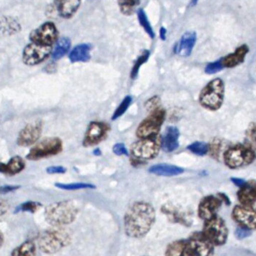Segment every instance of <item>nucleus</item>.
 <instances>
[{"label":"nucleus","instance_id":"f257e3e1","mask_svg":"<svg viewBox=\"0 0 256 256\" xmlns=\"http://www.w3.org/2000/svg\"><path fill=\"white\" fill-rule=\"evenodd\" d=\"M155 209L147 202L133 203L125 213L124 229L127 236L141 238L145 236L155 222Z\"/></svg>","mask_w":256,"mask_h":256},{"label":"nucleus","instance_id":"f03ea898","mask_svg":"<svg viewBox=\"0 0 256 256\" xmlns=\"http://www.w3.org/2000/svg\"><path fill=\"white\" fill-rule=\"evenodd\" d=\"M78 207L73 201L65 200L52 203L45 208V219L53 226H63L75 220L78 214Z\"/></svg>","mask_w":256,"mask_h":256},{"label":"nucleus","instance_id":"7ed1b4c3","mask_svg":"<svg viewBox=\"0 0 256 256\" xmlns=\"http://www.w3.org/2000/svg\"><path fill=\"white\" fill-rule=\"evenodd\" d=\"M71 242L70 234L61 226L45 230L39 234L38 246L44 253H55Z\"/></svg>","mask_w":256,"mask_h":256},{"label":"nucleus","instance_id":"20e7f679","mask_svg":"<svg viewBox=\"0 0 256 256\" xmlns=\"http://www.w3.org/2000/svg\"><path fill=\"white\" fill-rule=\"evenodd\" d=\"M256 160V152L247 144L230 145L224 155V164L230 169H239L251 165Z\"/></svg>","mask_w":256,"mask_h":256},{"label":"nucleus","instance_id":"39448f33","mask_svg":"<svg viewBox=\"0 0 256 256\" xmlns=\"http://www.w3.org/2000/svg\"><path fill=\"white\" fill-rule=\"evenodd\" d=\"M225 85L221 78L209 81L199 94V103L205 109L216 111L221 108L224 101Z\"/></svg>","mask_w":256,"mask_h":256},{"label":"nucleus","instance_id":"423d86ee","mask_svg":"<svg viewBox=\"0 0 256 256\" xmlns=\"http://www.w3.org/2000/svg\"><path fill=\"white\" fill-rule=\"evenodd\" d=\"M161 146V138L158 135L141 138L140 140L133 143L131 146V154L133 159L142 162L144 160H149L154 158Z\"/></svg>","mask_w":256,"mask_h":256},{"label":"nucleus","instance_id":"0eeeda50","mask_svg":"<svg viewBox=\"0 0 256 256\" xmlns=\"http://www.w3.org/2000/svg\"><path fill=\"white\" fill-rule=\"evenodd\" d=\"M202 232L215 246L224 245L228 238V228L226 223L218 215L205 220Z\"/></svg>","mask_w":256,"mask_h":256},{"label":"nucleus","instance_id":"6e6552de","mask_svg":"<svg viewBox=\"0 0 256 256\" xmlns=\"http://www.w3.org/2000/svg\"><path fill=\"white\" fill-rule=\"evenodd\" d=\"M164 119H165L164 109L158 107L152 110L149 116H147L139 124L136 130V135L139 138H147V137L158 135L161 125L164 122Z\"/></svg>","mask_w":256,"mask_h":256},{"label":"nucleus","instance_id":"1a4fd4ad","mask_svg":"<svg viewBox=\"0 0 256 256\" xmlns=\"http://www.w3.org/2000/svg\"><path fill=\"white\" fill-rule=\"evenodd\" d=\"M62 150V141L57 137L45 138L34 147H32L27 154V159L38 160L58 154Z\"/></svg>","mask_w":256,"mask_h":256},{"label":"nucleus","instance_id":"9d476101","mask_svg":"<svg viewBox=\"0 0 256 256\" xmlns=\"http://www.w3.org/2000/svg\"><path fill=\"white\" fill-rule=\"evenodd\" d=\"M190 256H213L214 244L204 235L203 232L193 233L186 241Z\"/></svg>","mask_w":256,"mask_h":256},{"label":"nucleus","instance_id":"9b49d317","mask_svg":"<svg viewBox=\"0 0 256 256\" xmlns=\"http://www.w3.org/2000/svg\"><path fill=\"white\" fill-rule=\"evenodd\" d=\"M52 46L30 42L23 49L22 60L28 66L37 65L45 61L52 54Z\"/></svg>","mask_w":256,"mask_h":256},{"label":"nucleus","instance_id":"f8f14e48","mask_svg":"<svg viewBox=\"0 0 256 256\" xmlns=\"http://www.w3.org/2000/svg\"><path fill=\"white\" fill-rule=\"evenodd\" d=\"M58 38V30L53 22H44L39 27L32 30L29 34L31 42L38 43L41 45L52 46Z\"/></svg>","mask_w":256,"mask_h":256},{"label":"nucleus","instance_id":"ddd939ff","mask_svg":"<svg viewBox=\"0 0 256 256\" xmlns=\"http://www.w3.org/2000/svg\"><path fill=\"white\" fill-rule=\"evenodd\" d=\"M232 219L239 225L256 230V207L253 205H235L231 213Z\"/></svg>","mask_w":256,"mask_h":256},{"label":"nucleus","instance_id":"4468645a","mask_svg":"<svg viewBox=\"0 0 256 256\" xmlns=\"http://www.w3.org/2000/svg\"><path fill=\"white\" fill-rule=\"evenodd\" d=\"M222 200L219 196L208 195L201 199L198 206V215L201 219L208 220L217 215V211L221 207Z\"/></svg>","mask_w":256,"mask_h":256},{"label":"nucleus","instance_id":"2eb2a0df","mask_svg":"<svg viewBox=\"0 0 256 256\" xmlns=\"http://www.w3.org/2000/svg\"><path fill=\"white\" fill-rule=\"evenodd\" d=\"M108 125L102 122H91L84 136V146H92L103 140L108 132Z\"/></svg>","mask_w":256,"mask_h":256},{"label":"nucleus","instance_id":"dca6fc26","mask_svg":"<svg viewBox=\"0 0 256 256\" xmlns=\"http://www.w3.org/2000/svg\"><path fill=\"white\" fill-rule=\"evenodd\" d=\"M42 125L40 122L29 123L21 129L17 138V144L20 146H30L37 142L40 137Z\"/></svg>","mask_w":256,"mask_h":256},{"label":"nucleus","instance_id":"f3484780","mask_svg":"<svg viewBox=\"0 0 256 256\" xmlns=\"http://www.w3.org/2000/svg\"><path fill=\"white\" fill-rule=\"evenodd\" d=\"M162 212L167 216L169 221L174 222V223H179L185 226H190L191 225V217L188 212L185 210L174 206L172 204H164L161 208Z\"/></svg>","mask_w":256,"mask_h":256},{"label":"nucleus","instance_id":"a211bd4d","mask_svg":"<svg viewBox=\"0 0 256 256\" xmlns=\"http://www.w3.org/2000/svg\"><path fill=\"white\" fill-rule=\"evenodd\" d=\"M237 199L242 205H253L256 203V180L251 179L239 188Z\"/></svg>","mask_w":256,"mask_h":256},{"label":"nucleus","instance_id":"6ab92c4d","mask_svg":"<svg viewBox=\"0 0 256 256\" xmlns=\"http://www.w3.org/2000/svg\"><path fill=\"white\" fill-rule=\"evenodd\" d=\"M248 52H249V47L246 44L240 45L232 53L221 58L224 68H233L240 65L241 63L244 62Z\"/></svg>","mask_w":256,"mask_h":256},{"label":"nucleus","instance_id":"aec40b11","mask_svg":"<svg viewBox=\"0 0 256 256\" xmlns=\"http://www.w3.org/2000/svg\"><path fill=\"white\" fill-rule=\"evenodd\" d=\"M196 43V33L195 32H186L182 35L179 42L175 45L174 53L179 54L183 57H188Z\"/></svg>","mask_w":256,"mask_h":256},{"label":"nucleus","instance_id":"412c9836","mask_svg":"<svg viewBox=\"0 0 256 256\" xmlns=\"http://www.w3.org/2000/svg\"><path fill=\"white\" fill-rule=\"evenodd\" d=\"M179 130L176 126H168L161 139V147L165 152H172L179 146Z\"/></svg>","mask_w":256,"mask_h":256},{"label":"nucleus","instance_id":"4be33fe9","mask_svg":"<svg viewBox=\"0 0 256 256\" xmlns=\"http://www.w3.org/2000/svg\"><path fill=\"white\" fill-rule=\"evenodd\" d=\"M81 0H54L55 8L62 18H71L80 7Z\"/></svg>","mask_w":256,"mask_h":256},{"label":"nucleus","instance_id":"5701e85b","mask_svg":"<svg viewBox=\"0 0 256 256\" xmlns=\"http://www.w3.org/2000/svg\"><path fill=\"white\" fill-rule=\"evenodd\" d=\"M148 171L152 174L158 175V176H176V175H180L184 172V169L176 166V165H172V164H165V163H161V164H155L152 165L151 167H149Z\"/></svg>","mask_w":256,"mask_h":256},{"label":"nucleus","instance_id":"b1692460","mask_svg":"<svg viewBox=\"0 0 256 256\" xmlns=\"http://www.w3.org/2000/svg\"><path fill=\"white\" fill-rule=\"evenodd\" d=\"M91 45L87 43H82L76 45L69 53V60L72 63L76 62H87L90 59Z\"/></svg>","mask_w":256,"mask_h":256},{"label":"nucleus","instance_id":"393cba45","mask_svg":"<svg viewBox=\"0 0 256 256\" xmlns=\"http://www.w3.org/2000/svg\"><path fill=\"white\" fill-rule=\"evenodd\" d=\"M25 168V162L20 156L12 157L7 163H2L0 166V170L3 174L14 175L19 173Z\"/></svg>","mask_w":256,"mask_h":256},{"label":"nucleus","instance_id":"a878e982","mask_svg":"<svg viewBox=\"0 0 256 256\" xmlns=\"http://www.w3.org/2000/svg\"><path fill=\"white\" fill-rule=\"evenodd\" d=\"M228 143L220 138H214L209 144V153L211 157L220 160V158H223V155L226 151V149L229 147Z\"/></svg>","mask_w":256,"mask_h":256},{"label":"nucleus","instance_id":"bb28decb","mask_svg":"<svg viewBox=\"0 0 256 256\" xmlns=\"http://www.w3.org/2000/svg\"><path fill=\"white\" fill-rule=\"evenodd\" d=\"M165 256H190L186 241L177 240L170 243L166 248Z\"/></svg>","mask_w":256,"mask_h":256},{"label":"nucleus","instance_id":"cd10ccee","mask_svg":"<svg viewBox=\"0 0 256 256\" xmlns=\"http://www.w3.org/2000/svg\"><path fill=\"white\" fill-rule=\"evenodd\" d=\"M69 48H70L69 38H67V37L60 38L52 50V54H51L52 58L54 60H58V59L62 58L64 55H66L68 53Z\"/></svg>","mask_w":256,"mask_h":256},{"label":"nucleus","instance_id":"c85d7f7f","mask_svg":"<svg viewBox=\"0 0 256 256\" xmlns=\"http://www.w3.org/2000/svg\"><path fill=\"white\" fill-rule=\"evenodd\" d=\"M11 256H36V248L34 243L31 241L22 243L12 251Z\"/></svg>","mask_w":256,"mask_h":256},{"label":"nucleus","instance_id":"c756f323","mask_svg":"<svg viewBox=\"0 0 256 256\" xmlns=\"http://www.w3.org/2000/svg\"><path fill=\"white\" fill-rule=\"evenodd\" d=\"M140 0H118L120 11L124 15H132L139 6Z\"/></svg>","mask_w":256,"mask_h":256},{"label":"nucleus","instance_id":"7c9ffc66","mask_svg":"<svg viewBox=\"0 0 256 256\" xmlns=\"http://www.w3.org/2000/svg\"><path fill=\"white\" fill-rule=\"evenodd\" d=\"M137 17H138V21L141 25V27L144 29V31L151 37V38H154L155 34H154V30L148 20V17L145 13V11L143 9H138L137 11Z\"/></svg>","mask_w":256,"mask_h":256},{"label":"nucleus","instance_id":"2f4dec72","mask_svg":"<svg viewBox=\"0 0 256 256\" xmlns=\"http://www.w3.org/2000/svg\"><path fill=\"white\" fill-rule=\"evenodd\" d=\"M245 144L256 151V122H250L245 131Z\"/></svg>","mask_w":256,"mask_h":256},{"label":"nucleus","instance_id":"473e14b6","mask_svg":"<svg viewBox=\"0 0 256 256\" xmlns=\"http://www.w3.org/2000/svg\"><path fill=\"white\" fill-rule=\"evenodd\" d=\"M188 150L192 153L198 155V156H204L209 152V144L202 141H196L190 144L188 147Z\"/></svg>","mask_w":256,"mask_h":256},{"label":"nucleus","instance_id":"72a5a7b5","mask_svg":"<svg viewBox=\"0 0 256 256\" xmlns=\"http://www.w3.org/2000/svg\"><path fill=\"white\" fill-rule=\"evenodd\" d=\"M149 55H150V52H149L148 50H144V51L141 53V55L137 58V60L135 61L134 65H133V67H132L131 74H130V76H131L132 79H135V78L137 77L138 71H139L140 67L142 66V64H144V63L147 61Z\"/></svg>","mask_w":256,"mask_h":256},{"label":"nucleus","instance_id":"f704fd0d","mask_svg":"<svg viewBox=\"0 0 256 256\" xmlns=\"http://www.w3.org/2000/svg\"><path fill=\"white\" fill-rule=\"evenodd\" d=\"M55 186L64 190H79V189H86V188H91V189L95 188L93 184H89V183H68V184L55 183Z\"/></svg>","mask_w":256,"mask_h":256},{"label":"nucleus","instance_id":"c9c22d12","mask_svg":"<svg viewBox=\"0 0 256 256\" xmlns=\"http://www.w3.org/2000/svg\"><path fill=\"white\" fill-rule=\"evenodd\" d=\"M131 101H132V97L131 96H125L124 99L119 104V106L116 108V110H115V112H114V114L112 116V120H115V119L119 118L120 116H122L126 112L128 107L130 106Z\"/></svg>","mask_w":256,"mask_h":256},{"label":"nucleus","instance_id":"e433bc0d","mask_svg":"<svg viewBox=\"0 0 256 256\" xmlns=\"http://www.w3.org/2000/svg\"><path fill=\"white\" fill-rule=\"evenodd\" d=\"M223 68H224V66L222 64V61H221V59H219V60H216L214 62L208 63L205 67V72L207 74H214V73L219 72Z\"/></svg>","mask_w":256,"mask_h":256},{"label":"nucleus","instance_id":"4c0bfd02","mask_svg":"<svg viewBox=\"0 0 256 256\" xmlns=\"http://www.w3.org/2000/svg\"><path fill=\"white\" fill-rule=\"evenodd\" d=\"M41 203L39 202H34V201H28L25 203H22L21 206L19 207V209L23 210V211H29V212H36L40 207H41Z\"/></svg>","mask_w":256,"mask_h":256},{"label":"nucleus","instance_id":"58836bf2","mask_svg":"<svg viewBox=\"0 0 256 256\" xmlns=\"http://www.w3.org/2000/svg\"><path fill=\"white\" fill-rule=\"evenodd\" d=\"M251 234H252V230H250L248 228H245V227H242V226H238L235 230V237L239 240L245 239V238L249 237Z\"/></svg>","mask_w":256,"mask_h":256},{"label":"nucleus","instance_id":"ea45409f","mask_svg":"<svg viewBox=\"0 0 256 256\" xmlns=\"http://www.w3.org/2000/svg\"><path fill=\"white\" fill-rule=\"evenodd\" d=\"M159 101H160V99H159V97H158V96H154V97H152V98L148 99V100H147V102L145 103V107H146V109H147V110L152 111V110H154V109L158 108Z\"/></svg>","mask_w":256,"mask_h":256},{"label":"nucleus","instance_id":"a19ab883","mask_svg":"<svg viewBox=\"0 0 256 256\" xmlns=\"http://www.w3.org/2000/svg\"><path fill=\"white\" fill-rule=\"evenodd\" d=\"M113 152L116 154V155H128V150L126 149L125 145L123 143H116L114 146H113Z\"/></svg>","mask_w":256,"mask_h":256},{"label":"nucleus","instance_id":"79ce46f5","mask_svg":"<svg viewBox=\"0 0 256 256\" xmlns=\"http://www.w3.org/2000/svg\"><path fill=\"white\" fill-rule=\"evenodd\" d=\"M46 171L50 174H62L66 172V168L63 166H50L46 169Z\"/></svg>","mask_w":256,"mask_h":256},{"label":"nucleus","instance_id":"37998d69","mask_svg":"<svg viewBox=\"0 0 256 256\" xmlns=\"http://www.w3.org/2000/svg\"><path fill=\"white\" fill-rule=\"evenodd\" d=\"M230 180L237 186V187H242L245 183H246V180L242 179V178H238V177H231Z\"/></svg>","mask_w":256,"mask_h":256},{"label":"nucleus","instance_id":"c03bdc74","mask_svg":"<svg viewBox=\"0 0 256 256\" xmlns=\"http://www.w3.org/2000/svg\"><path fill=\"white\" fill-rule=\"evenodd\" d=\"M19 186H2L1 187V193L4 194V193H7V192H10V191H13L15 189H17Z\"/></svg>","mask_w":256,"mask_h":256},{"label":"nucleus","instance_id":"a18cd8bd","mask_svg":"<svg viewBox=\"0 0 256 256\" xmlns=\"http://www.w3.org/2000/svg\"><path fill=\"white\" fill-rule=\"evenodd\" d=\"M218 196L220 197V199L222 200V202H224L226 205H230L231 204V201L230 199L228 198V196L224 193H218Z\"/></svg>","mask_w":256,"mask_h":256},{"label":"nucleus","instance_id":"49530a36","mask_svg":"<svg viewBox=\"0 0 256 256\" xmlns=\"http://www.w3.org/2000/svg\"><path fill=\"white\" fill-rule=\"evenodd\" d=\"M166 29L164 28V27H161L160 28V32H159V36H160V38L162 39V40H165L166 39Z\"/></svg>","mask_w":256,"mask_h":256},{"label":"nucleus","instance_id":"de8ad7c7","mask_svg":"<svg viewBox=\"0 0 256 256\" xmlns=\"http://www.w3.org/2000/svg\"><path fill=\"white\" fill-rule=\"evenodd\" d=\"M197 2H198V0H191L190 5H191V6H194V5H196V4H197Z\"/></svg>","mask_w":256,"mask_h":256},{"label":"nucleus","instance_id":"09e8293b","mask_svg":"<svg viewBox=\"0 0 256 256\" xmlns=\"http://www.w3.org/2000/svg\"><path fill=\"white\" fill-rule=\"evenodd\" d=\"M93 153H94V154H97V155H99V154H100V151L97 149V150H94V151H93Z\"/></svg>","mask_w":256,"mask_h":256}]
</instances>
